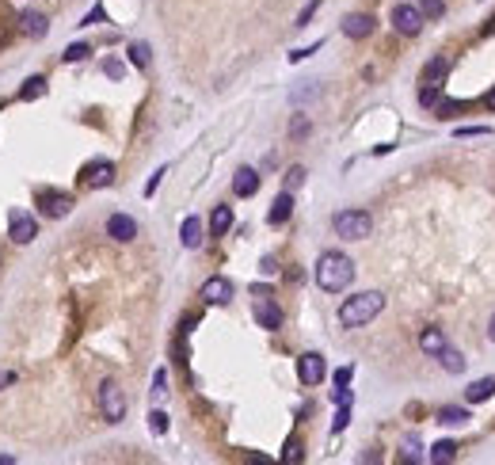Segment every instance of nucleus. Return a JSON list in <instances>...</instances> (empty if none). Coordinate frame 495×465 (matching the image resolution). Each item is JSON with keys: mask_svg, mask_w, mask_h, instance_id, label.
Here are the masks:
<instances>
[{"mask_svg": "<svg viewBox=\"0 0 495 465\" xmlns=\"http://www.w3.org/2000/svg\"><path fill=\"white\" fill-rule=\"evenodd\" d=\"M350 279H355V263H350V256H343V252H324L321 260H316V286L328 294H339L347 290Z\"/></svg>", "mask_w": 495, "mask_h": 465, "instance_id": "obj_1", "label": "nucleus"}, {"mask_svg": "<svg viewBox=\"0 0 495 465\" xmlns=\"http://www.w3.org/2000/svg\"><path fill=\"white\" fill-rule=\"evenodd\" d=\"M381 309H385V294H377V290L355 294V297H347V302L339 305V325L343 328H362V325H370Z\"/></svg>", "mask_w": 495, "mask_h": 465, "instance_id": "obj_2", "label": "nucleus"}, {"mask_svg": "<svg viewBox=\"0 0 495 465\" xmlns=\"http://www.w3.org/2000/svg\"><path fill=\"white\" fill-rule=\"evenodd\" d=\"M332 229H335V237H343V240H366L373 232V218L366 210H339L332 218Z\"/></svg>", "mask_w": 495, "mask_h": 465, "instance_id": "obj_3", "label": "nucleus"}, {"mask_svg": "<svg viewBox=\"0 0 495 465\" xmlns=\"http://www.w3.org/2000/svg\"><path fill=\"white\" fill-rule=\"evenodd\" d=\"M99 408H103L107 424H123L126 419V393L118 382H103L99 385Z\"/></svg>", "mask_w": 495, "mask_h": 465, "instance_id": "obj_4", "label": "nucleus"}, {"mask_svg": "<svg viewBox=\"0 0 495 465\" xmlns=\"http://www.w3.org/2000/svg\"><path fill=\"white\" fill-rule=\"evenodd\" d=\"M256 309H251V313H256V325L259 328H267V332H278L282 328V309L271 302V290H263V286H256Z\"/></svg>", "mask_w": 495, "mask_h": 465, "instance_id": "obj_5", "label": "nucleus"}, {"mask_svg": "<svg viewBox=\"0 0 495 465\" xmlns=\"http://www.w3.org/2000/svg\"><path fill=\"white\" fill-rule=\"evenodd\" d=\"M392 27L400 31V35H408V39L420 35V31H423V12L415 4H396L392 8Z\"/></svg>", "mask_w": 495, "mask_h": 465, "instance_id": "obj_6", "label": "nucleus"}, {"mask_svg": "<svg viewBox=\"0 0 495 465\" xmlns=\"http://www.w3.org/2000/svg\"><path fill=\"white\" fill-rule=\"evenodd\" d=\"M8 232H12L16 245H31V240L38 237V221L31 214H24V210H12V214H8Z\"/></svg>", "mask_w": 495, "mask_h": 465, "instance_id": "obj_7", "label": "nucleus"}, {"mask_svg": "<svg viewBox=\"0 0 495 465\" xmlns=\"http://www.w3.org/2000/svg\"><path fill=\"white\" fill-rule=\"evenodd\" d=\"M324 355H316V351H305L301 359H297V378H301V385H321L324 382Z\"/></svg>", "mask_w": 495, "mask_h": 465, "instance_id": "obj_8", "label": "nucleus"}, {"mask_svg": "<svg viewBox=\"0 0 495 465\" xmlns=\"http://www.w3.org/2000/svg\"><path fill=\"white\" fill-rule=\"evenodd\" d=\"M80 183L84 187H111L115 183V164L111 160H92L80 168Z\"/></svg>", "mask_w": 495, "mask_h": 465, "instance_id": "obj_9", "label": "nucleus"}, {"mask_svg": "<svg viewBox=\"0 0 495 465\" xmlns=\"http://www.w3.org/2000/svg\"><path fill=\"white\" fill-rule=\"evenodd\" d=\"M202 302H206V305H229V302H233V282L222 279V275L206 279V282H202Z\"/></svg>", "mask_w": 495, "mask_h": 465, "instance_id": "obj_10", "label": "nucleus"}, {"mask_svg": "<svg viewBox=\"0 0 495 465\" xmlns=\"http://www.w3.org/2000/svg\"><path fill=\"white\" fill-rule=\"evenodd\" d=\"M38 206L46 218H65L73 210V195L65 191H38Z\"/></svg>", "mask_w": 495, "mask_h": 465, "instance_id": "obj_11", "label": "nucleus"}, {"mask_svg": "<svg viewBox=\"0 0 495 465\" xmlns=\"http://www.w3.org/2000/svg\"><path fill=\"white\" fill-rule=\"evenodd\" d=\"M107 237H115L118 245H130V240L137 237V221L130 214H111L107 218Z\"/></svg>", "mask_w": 495, "mask_h": 465, "instance_id": "obj_12", "label": "nucleus"}, {"mask_svg": "<svg viewBox=\"0 0 495 465\" xmlns=\"http://www.w3.org/2000/svg\"><path fill=\"white\" fill-rule=\"evenodd\" d=\"M373 16H366V12H355V16H347L343 19V35L347 39H370L373 35Z\"/></svg>", "mask_w": 495, "mask_h": 465, "instance_id": "obj_13", "label": "nucleus"}, {"mask_svg": "<svg viewBox=\"0 0 495 465\" xmlns=\"http://www.w3.org/2000/svg\"><path fill=\"white\" fill-rule=\"evenodd\" d=\"M19 31H24L27 39H46L50 24H46V16H42V12H35V8H27V12L19 16Z\"/></svg>", "mask_w": 495, "mask_h": 465, "instance_id": "obj_14", "label": "nucleus"}, {"mask_svg": "<svg viewBox=\"0 0 495 465\" xmlns=\"http://www.w3.org/2000/svg\"><path fill=\"white\" fill-rule=\"evenodd\" d=\"M233 191H236V198H251L259 191V172L256 168H236V175H233Z\"/></svg>", "mask_w": 495, "mask_h": 465, "instance_id": "obj_15", "label": "nucleus"}, {"mask_svg": "<svg viewBox=\"0 0 495 465\" xmlns=\"http://www.w3.org/2000/svg\"><path fill=\"white\" fill-rule=\"evenodd\" d=\"M290 214H293V191H282V195L271 203L267 221H271V225H286V221H290Z\"/></svg>", "mask_w": 495, "mask_h": 465, "instance_id": "obj_16", "label": "nucleus"}, {"mask_svg": "<svg viewBox=\"0 0 495 465\" xmlns=\"http://www.w3.org/2000/svg\"><path fill=\"white\" fill-rule=\"evenodd\" d=\"M179 240H183V248H198V245H202V221L187 218L183 229H179Z\"/></svg>", "mask_w": 495, "mask_h": 465, "instance_id": "obj_17", "label": "nucleus"}, {"mask_svg": "<svg viewBox=\"0 0 495 465\" xmlns=\"http://www.w3.org/2000/svg\"><path fill=\"white\" fill-rule=\"evenodd\" d=\"M491 393H495V378H480V382H472L469 389H465V401L469 404H480V401H488Z\"/></svg>", "mask_w": 495, "mask_h": 465, "instance_id": "obj_18", "label": "nucleus"}, {"mask_svg": "<svg viewBox=\"0 0 495 465\" xmlns=\"http://www.w3.org/2000/svg\"><path fill=\"white\" fill-rule=\"evenodd\" d=\"M229 229H233V206H217L214 218H210V232L214 237H225Z\"/></svg>", "mask_w": 495, "mask_h": 465, "instance_id": "obj_19", "label": "nucleus"}, {"mask_svg": "<svg viewBox=\"0 0 495 465\" xmlns=\"http://www.w3.org/2000/svg\"><path fill=\"white\" fill-rule=\"evenodd\" d=\"M420 347L427 351V355H438V351L446 347V336H442V328H427L423 336H420Z\"/></svg>", "mask_w": 495, "mask_h": 465, "instance_id": "obj_20", "label": "nucleus"}, {"mask_svg": "<svg viewBox=\"0 0 495 465\" xmlns=\"http://www.w3.org/2000/svg\"><path fill=\"white\" fill-rule=\"evenodd\" d=\"M438 362H442V370H449V374H461V370H465V359H461V351H454L449 343H446L442 351H438Z\"/></svg>", "mask_w": 495, "mask_h": 465, "instance_id": "obj_21", "label": "nucleus"}, {"mask_svg": "<svg viewBox=\"0 0 495 465\" xmlns=\"http://www.w3.org/2000/svg\"><path fill=\"white\" fill-rule=\"evenodd\" d=\"M446 73H449V61H446V58H434V61H427V69H423V84H438Z\"/></svg>", "mask_w": 495, "mask_h": 465, "instance_id": "obj_22", "label": "nucleus"}, {"mask_svg": "<svg viewBox=\"0 0 495 465\" xmlns=\"http://www.w3.org/2000/svg\"><path fill=\"white\" fill-rule=\"evenodd\" d=\"M42 92H46V76H27L19 88V99H38Z\"/></svg>", "mask_w": 495, "mask_h": 465, "instance_id": "obj_23", "label": "nucleus"}, {"mask_svg": "<svg viewBox=\"0 0 495 465\" xmlns=\"http://www.w3.org/2000/svg\"><path fill=\"white\" fill-rule=\"evenodd\" d=\"M454 454H457V446H454L449 439H442V442H434V446H431V461H434V465L454 461Z\"/></svg>", "mask_w": 495, "mask_h": 465, "instance_id": "obj_24", "label": "nucleus"}, {"mask_svg": "<svg viewBox=\"0 0 495 465\" xmlns=\"http://www.w3.org/2000/svg\"><path fill=\"white\" fill-rule=\"evenodd\" d=\"M130 61H134L137 69H149V61H152V50L145 46V42H130Z\"/></svg>", "mask_w": 495, "mask_h": 465, "instance_id": "obj_25", "label": "nucleus"}, {"mask_svg": "<svg viewBox=\"0 0 495 465\" xmlns=\"http://www.w3.org/2000/svg\"><path fill=\"white\" fill-rule=\"evenodd\" d=\"M88 53H92V46H88V42H73V46H65V53H61V61H84Z\"/></svg>", "mask_w": 495, "mask_h": 465, "instance_id": "obj_26", "label": "nucleus"}, {"mask_svg": "<svg viewBox=\"0 0 495 465\" xmlns=\"http://www.w3.org/2000/svg\"><path fill=\"white\" fill-rule=\"evenodd\" d=\"M438 424H469V412L465 408H442V412H438Z\"/></svg>", "mask_w": 495, "mask_h": 465, "instance_id": "obj_27", "label": "nucleus"}, {"mask_svg": "<svg viewBox=\"0 0 495 465\" xmlns=\"http://www.w3.org/2000/svg\"><path fill=\"white\" fill-rule=\"evenodd\" d=\"M415 8H420V12H423V19H438V16L446 12V4H442V0H420V4H415Z\"/></svg>", "mask_w": 495, "mask_h": 465, "instance_id": "obj_28", "label": "nucleus"}, {"mask_svg": "<svg viewBox=\"0 0 495 465\" xmlns=\"http://www.w3.org/2000/svg\"><path fill=\"white\" fill-rule=\"evenodd\" d=\"M420 103H423V107H438V103H442V96H438V84H423V88H420Z\"/></svg>", "mask_w": 495, "mask_h": 465, "instance_id": "obj_29", "label": "nucleus"}, {"mask_svg": "<svg viewBox=\"0 0 495 465\" xmlns=\"http://www.w3.org/2000/svg\"><path fill=\"white\" fill-rule=\"evenodd\" d=\"M347 424H350V404H339V412L332 419V431H343Z\"/></svg>", "mask_w": 495, "mask_h": 465, "instance_id": "obj_30", "label": "nucleus"}, {"mask_svg": "<svg viewBox=\"0 0 495 465\" xmlns=\"http://www.w3.org/2000/svg\"><path fill=\"white\" fill-rule=\"evenodd\" d=\"M164 393H168V374L157 370L152 374V397H164Z\"/></svg>", "mask_w": 495, "mask_h": 465, "instance_id": "obj_31", "label": "nucleus"}, {"mask_svg": "<svg viewBox=\"0 0 495 465\" xmlns=\"http://www.w3.org/2000/svg\"><path fill=\"white\" fill-rule=\"evenodd\" d=\"M149 427H152V435H164V431H168V416H164V412H152V416H149Z\"/></svg>", "mask_w": 495, "mask_h": 465, "instance_id": "obj_32", "label": "nucleus"}, {"mask_svg": "<svg viewBox=\"0 0 495 465\" xmlns=\"http://www.w3.org/2000/svg\"><path fill=\"white\" fill-rule=\"evenodd\" d=\"M305 183V168H290L286 172V191H293V187Z\"/></svg>", "mask_w": 495, "mask_h": 465, "instance_id": "obj_33", "label": "nucleus"}, {"mask_svg": "<svg viewBox=\"0 0 495 465\" xmlns=\"http://www.w3.org/2000/svg\"><path fill=\"white\" fill-rule=\"evenodd\" d=\"M103 73L111 76V81H123V73H126V69H123V61H115V58H111V61H103Z\"/></svg>", "mask_w": 495, "mask_h": 465, "instance_id": "obj_34", "label": "nucleus"}, {"mask_svg": "<svg viewBox=\"0 0 495 465\" xmlns=\"http://www.w3.org/2000/svg\"><path fill=\"white\" fill-rule=\"evenodd\" d=\"M316 8H321V0H309V4H305V8H301V16H297V27H305V24H309V19H313V12H316Z\"/></svg>", "mask_w": 495, "mask_h": 465, "instance_id": "obj_35", "label": "nucleus"}, {"mask_svg": "<svg viewBox=\"0 0 495 465\" xmlns=\"http://www.w3.org/2000/svg\"><path fill=\"white\" fill-rule=\"evenodd\" d=\"M350 374H355L350 367H339V370H335V389H347V385H350Z\"/></svg>", "mask_w": 495, "mask_h": 465, "instance_id": "obj_36", "label": "nucleus"}, {"mask_svg": "<svg viewBox=\"0 0 495 465\" xmlns=\"http://www.w3.org/2000/svg\"><path fill=\"white\" fill-rule=\"evenodd\" d=\"M286 461H301V442H297V439L286 442Z\"/></svg>", "mask_w": 495, "mask_h": 465, "instance_id": "obj_37", "label": "nucleus"}, {"mask_svg": "<svg viewBox=\"0 0 495 465\" xmlns=\"http://www.w3.org/2000/svg\"><path fill=\"white\" fill-rule=\"evenodd\" d=\"M290 134H293V138H305V134H309V118H293Z\"/></svg>", "mask_w": 495, "mask_h": 465, "instance_id": "obj_38", "label": "nucleus"}, {"mask_svg": "<svg viewBox=\"0 0 495 465\" xmlns=\"http://www.w3.org/2000/svg\"><path fill=\"white\" fill-rule=\"evenodd\" d=\"M103 19H107V12H103V8H92V12L84 16V27H88V24H103Z\"/></svg>", "mask_w": 495, "mask_h": 465, "instance_id": "obj_39", "label": "nucleus"}, {"mask_svg": "<svg viewBox=\"0 0 495 465\" xmlns=\"http://www.w3.org/2000/svg\"><path fill=\"white\" fill-rule=\"evenodd\" d=\"M461 138H476V134H488V126H465V130H457Z\"/></svg>", "mask_w": 495, "mask_h": 465, "instance_id": "obj_40", "label": "nucleus"}, {"mask_svg": "<svg viewBox=\"0 0 495 465\" xmlns=\"http://www.w3.org/2000/svg\"><path fill=\"white\" fill-rule=\"evenodd\" d=\"M160 175H164V168L157 172V175H152V180L145 183V195H152V191H157V187H160Z\"/></svg>", "mask_w": 495, "mask_h": 465, "instance_id": "obj_41", "label": "nucleus"}, {"mask_svg": "<svg viewBox=\"0 0 495 465\" xmlns=\"http://www.w3.org/2000/svg\"><path fill=\"white\" fill-rule=\"evenodd\" d=\"M332 397H335V404H350V389H335Z\"/></svg>", "mask_w": 495, "mask_h": 465, "instance_id": "obj_42", "label": "nucleus"}, {"mask_svg": "<svg viewBox=\"0 0 495 465\" xmlns=\"http://www.w3.org/2000/svg\"><path fill=\"white\" fill-rule=\"evenodd\" d=\"M16 382V370H4V374H0V389H4V385H12Z\"/></svg>", "mask_w": 495, "mask_h": 465, "instance_id": "obj_43", "label": "nucleus"}, {"mask_svg": "<svg viewBox=\"0 0 495 465\" xmlns=\"http://www.w3.org/2000/svg\"><path fill=\"white\" fill-rule=\"evenodd\" d=\"M488 336L495 339V317H491V325H488Z\"/></svg>", "mask_w": 495, "mask_h": 465, "instance_id": "obj_44", "label": "nucleus"}, {"mask_svg": "<svg viewBox=\"0 0 495 465\" xmlns=\"http://www.w3.org/2000/svg\"><path fill=\"white\" fill-rule=\"evenodd\" d=\"M488 107H491V111H495V92H491V96H488Z\"/></svg>", "mask_w": 495, "mask_h": 465, "instance_id": "obj_45", "label": "nucleus"}]
</instances>
